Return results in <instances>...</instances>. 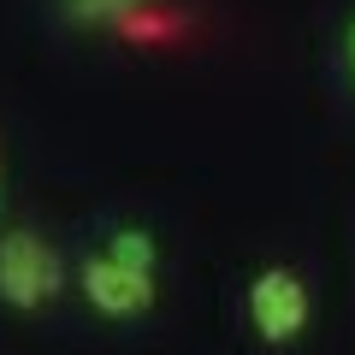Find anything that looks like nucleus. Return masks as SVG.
Instances as JSON below:
<instances>
[{
  "label": "nucleus",
  "instance_id": "1",
  "mask_svg": "<svg viewBox=\"0 0 355 355\" xmlns=\"http://www.w3.org/2000/svg\"><path fill=\"white\" fill-rule=\"evenodd\" d=\"M243 326L261 349H302L314 331V284L296 261H261L243 272Z\"/></svg>",
  "mask_w": 355,
  "mask_h": 355
},
{
  "label": "nucleus",
  "instance_id": "2",
  "mask_svg": "<svg viewBox=\"0 0 355 355\" xmlns=\"http://www.w3.org/2000/svg\"><path fill=\"white\" fill-rule=\"evenodd\" d=\"M65 291H71V261L60 254V243L30 219H6V231H0V308L18 320H42Z\"/></svg>",
  "mask_w": 355,
  "mask_h": 355
},
{
  "label": "nucleus",
  "instance_id": "3",
  "mask_svg": "<svg viewBox=\"0 0 355 355\" xmlns=\"http://www.w3.org/2000/svg\"><path fill=\"white\" fill-rule=\"evenodd\" d=\"M71 291L83 296V308L107 326H137L154 314L160 302V272H142V266L107 254L101 243H83L71 261Z\"/></svg>",
  "mask_w": 355,
  "mask_h": 355
},
{
  "label": "nucleus",
  "instance_id": "4",
  "mask_svg": "<svg viewBox=\"0 0 355 355\" xmlns=\"http://www.w3.org/2000/svg\"><path fill=\"white\" fill-rule=\"evenodd\" d=\"M154 0H48V18L71 36H113V30H130Z\"/></svg>",
  "mask_w": 355,
  "mask_h": 355
},
{
  "label": "nucleus",
  "instance_id": "5",
  "mask_svg": "<svg viewBox=\"0 0 355 355\" xmlns=\"http://www.w3.org/2000/svg\"><path fill=\"white\" fill-rule=\"evenodd\" d=\"M89 243H101L107 254L142 266V272H160V237L148 225H137V219H101V225L89 231Z\"/></svg>",
  "mask_w": 355,
  "mask_h": 355
},
{
  "label": "nucleus",
  "instance_id": "6",
  "mask_svg": "<svg viewBox=\"0 0 355 355\" xmlns=\"http://www.w3.org/2000/svg\"><path fill=\"white\" fill-rule=\"evenodd\" d=\"M338 77H343V89H349V101H355V6L338 24Z\"/></svg>",
  "mask_w": 355,
  "mask_h": 355
},
{
  "label": "nucleus",
  "instance_id": "7",
  "mask_svg": "<svg viewBox=\"0 0 355 355\" xmlns=\"http://www.w3.org/2000/svg\"><path fill=\"white\" fill-rule=\"evenodd\" d=\"M0 196H6V137H0Z\"/></svg>",
  "mask_w": 355,
  "mask_h": 355
},
{
  "label": "nucleus",
  "instance_id": "8",
  "mask_svg": "<svg viewBox=\"0 0 355 355\" xmlns=\"http://www.w3.org/2000/svg\"><path fill=\"white\" fill-rule=\"evenodd\" d=\"M0 231H6V196H0Z\"/></svg>",
  "mask_w": 355,
  "mask_h": 355
}]
</instances>
